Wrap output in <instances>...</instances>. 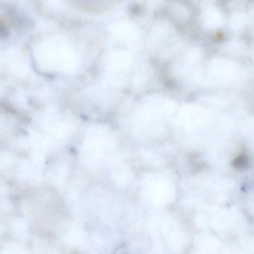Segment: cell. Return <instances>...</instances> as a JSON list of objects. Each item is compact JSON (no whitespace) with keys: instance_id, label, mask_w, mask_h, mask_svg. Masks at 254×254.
<instances>
[{"instance_id":"cell-1","label":"cell","mask_w":254,"mask_h":254,"mask_svg":"<svg viewBox=\"0 0 254 254\" xmlns=\"http://www.w3.org/2000/svg\"><path fill=\"white\" fill-rule=\"evenodd\" d=\"M122 0H70L74 7L86 12H102L114 6Z\"/></svg>"},{"instance_id":"cell-2","label":"cell","mask_w":254,"mask_h":254,"mask_svg":"<svg viewBox=\"0 0 254 254\" xmlns=\"http://www.w3.org/2000/svg\"><path fill=\"white\" fill-rule=\"evenodd\" d=\"M248 163H249V160H248L247 157L244 156V155H240L234 161V165L237 169H243L247 166Z\"/></svg>"}]
</instances>
